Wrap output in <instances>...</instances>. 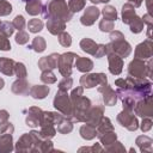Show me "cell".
Segmentation results:
<instances>
[{"label":"cell","mask_w":153,"mask_h":153,"mask_svg":"<svg viewBox=\"0 0 153 153\" xmlns=\"http://www.w3.org/2000/svg\"><path fill=\"white\" fill-rule=\"evenodd\" d=\"M48 13L44 12V16L48 18H57L62 22H68L72 18V12L67 7V4L63 0H53L47 5Z\"/></svg>","instance_id":"1"},{"label":"cell","mask_w":153,"mask_h":153,"mask_svg":"<svg viewBox=\"0 0 153 153\" xmlns=\"http://www.w3.org/2000/svg\"><path fill=\"white\" fill-rule=\"evenodd\" d=\"M151 63H152L151 60L146 65L143 61H141V59H135V60H133L129 63V66H128V73L133 78L151 76Z\"/></svg>","instance_id":"2"},{"label":"cell","mask_w":153,"mask_h":153,"mask_svg":"<svg viewBox=\"0 0 153 153\" xmlns=\"http://www.w3.org/2000/svg\"><path fill=\"white\" fill-rule=\"evenodd\" d=\"M54 106L60 111L62 112L63 115L66 116H71L72 114V102L67 94V92H63V91H59L54 98Z\"/></svg>","instance_id":"3"},{"label":"cell","mask_w":153,"mask_h":153,"mask_svg":"<svg viewBox=\"0 0 153 153\" xmlns=\"http://www.w3.org/2000/svg\"><path fill=\"white\" fill-rule=\"evenodd\" d=\"M80 84L82 87L91 88L94 87L96 85L98 86H104L106 85V75L103 73H97V74H85L80 79Z\"/></svg>","instance_id":"4"},{"label":"cell","mask_w":153,"mask_h":153,"mask_svg":"<svg viewBox=\"0 0 153 153\" xmlns=\"http://www.w3.org/2000/svg\"><path fill=\"white\" fill-rule=\"evenodd\" d=\"M78 55L74 53H65L60 55L59 57V71L63 76H69L72 73V62L74 59H76Z\"/></svg>","instance_id":"5"},{"label":"cell","mask_w":153,"mask_h":153,"mask_svg":"<svg viewBox=\"0 0 153 153\" xmlns=\"http://www.w3.org/2000/svg\"><path fill=\"white\" fill-rule=\"evenodd\" d=\"M133 110L136 112V115H139L141 117H152V114H153L152 97L148 94L147 97L143 98V100L141 99L136 105H134Z\"/></svg>","instance_id":"6"},{"label":"cell","mask_w":153,"mask_h":153,"mask_svg":"<svg viewBox=\"0 0 153 153\" xmlns=\"http://www.w3.org/2000/svg\"><path fill=\"white\" fill-rule=\"evenodd\" d=\"M117 121L121 123V126L128 128L129 130H136L137 129V120L133 115L131 111L124 110L117 116Z\"/></svg>","instance_id":"7"},{"label":"cell","mask_w":153,"mask_h":153,"mask_svg":"<svg viewBox=\"0 0 153 153\" xmlns=\"http://www.w3.org/2000/svg\"><path fill=\"white\" fill-rule=\"evenodd\" d=\"M152 41L147 38L143 43H140L135 49L136 59H149L152 56Z\"/></svg>","instance_id":"8"},{"label":"cell","mask_w":153,"mask_h":153,"mask_svg":"<svg viewBox=\"0 0 153 153\" xmlns=\"http://www.w3.org/2000/svg\"><path fill=\"white\" fill-rule=\"evenodd\" d=\"M103 117V108L100 106H96V108H92V109H88L87 112H86V122L87 124H91L93 127H97L98 123L100 122Z\"/></svg>","instance_id":"9"},{"label":"cell","mask_w":153,"mask_h":153,"mask_svg":"<svg viewBox=\"0 0 153 153\" xmlns=\"http://www.w3.org/2000/svg\"><path fill=\"white\" fill-rule=\"evenodd\" d=\"M99 14H100V11L97 7H94V6L87 7L85 10L84 16L80 18V22L82 25H92L96 22V19L99 17Z\"/></svg>","instance_id":"10"},{"label":"cell","mask_w":153,"mask_h":153,"mask_svg":"<svg viewBox=\"0 0 153 153\" xmlns=\"http://www.w3.org/2000/svg\"><path fill=\"white\" fill-rule=\"evenodd\" d=\"M29 116L26 117V124L30 127H37L41 126V121H42V116H43V111L39 108H30L29 110Z\"/></svg>","instance_id":"11"},{"label":"cell","mask_w":153,"mask_h":153,"mask_svg":"<svg viewBox=\"0 0 153 153\" xmlns=\"http://www.w3.org/2000/svg\"><path fill=\"white\" fill-rule=\"evenodd\" d=\"M108 57H109V69H110V72L115 75H118L122 71V67H123L122 57H120L115 53H110Z\"/></svg>","instance_id":"12"},{"label":"cell","mask_w":153,"mask_h":153,"mask_svg":"<svg viewBox=\"0 0 153 153\" xmlns=\"http://www.w3.org/2000/svg\"><path fill=\"white\" fill-rule=\"evenodd\" d=\"M98 91L99 92H103V100H104L105 105H115L116 104L117 97H116L115 91L111 87H109L108 85L99 86L98 87Z\"/></svg>","instance_id":"13"},{"label":"cell","mask_w":153,"mask_h":153,"mask_svg":"<svg viewBox=\"0 0 153 153\" xmlns=\"http://www.w3.org/2000/svg\"><path fill=\"white\" fill-rule=\"evenodd\" d=\"M47 27L53 35H59L65 30V22H62L57 18L49 17L48 22H47Z\"/></svg>","instance_id":"14"},{"label":"cell","mask_w":153,"mask_h":153,"mask_svg":"<svg viewBox=\"0 0 153 153\" xmlns=\"http://www.w3.org/2000/svg\"><path fill=\"white\" fill-rule=\"evenodd\" d=\"M14 66H16V62L13 60H10L6 57L0 59V72L1 73L6 75H12L14 73Z\"/></svg>","instance_id":"15"},{"label":"cell","mask_w":153,"mask_h":153,"mask_svg":"<svg viewBox=\"0 0 153 153\" xmlns=\"http://www.w3.org/2000/svg\"><path fill=\"white\" fill-rule=\"evenodd\" d=\"M12 92L17 94H25L29 92V84L24 78H19L12 85Z\"/></svg>","instance_id":"16"},{"label":"cell","mask_w":153,"mask_h":153,"mask_svg":"<svg viewBox=\"0 0 153 153\" xmlns=\"http://www.w3.org/2000/svg\"><path fill=\"white\" fill-rule=\"evenodd\" d=\"M75 67H76L78 71L85 73V72H90L93 68V63H92V61L90 59L78 56L76 60H75Z\"/></svg>","instance_id":"17"},{"label":"cell","mask_w":153,"mask_h":153,"mask_svg":"<svg viewBox=\"0 0 153 153\" xmlns=\"http://www.w3.org/2000/svg\"><path fill=\"white\" fill-rule=\"evenodd\" d=\"M49 93V87L45 85H36L30 90V94L35 99H43Z\"/></svg>","instance_id":"18"},{"label":"cell","mask_w":153,"mask_h":153,"mask_svg":"<svg viewBox=\"0 0 153 153\" xmlns=\"http://www.w3.org/2000/svg\"><path fill=\"white\" fill-rule=\"evenodd\" d=\"M135 16L136 14H135V11H134V6L131 4L123 5V7H122V18H123L122 20H123V23L129 24Z\"/></svg>","instance_id":"19"},{"label":"cell","mask_w":153,"mask_h":153,"mask_svg":"<svg viewBox=\"0 0 153 153\" xmlns=\"http://www.w3.org/2000/svg\"><path fill=\"white\" fill-rule=\"evenodd\" d=\"M12 133H2L0 136V151L8 152L12 151Z\"/></svg>","instance_id":"20"},{"label":"cell","mask_w":153,"mask_h":153,"mask_svg":"<svg viewBox=\"0 0 153 153\" xmlns=\"http://www.w3.org/2000/svg\"><path fill=\"white\" fill-rule=\"evenodd\" d=\"M97 47H98V44H96L92 39H90V38H84V39H81V42H80V48H81V50L82 51H85V53H87V54H91V55H94V53H96V50H97Z\"/></svg>","instance_id":"21"},{"label":"cell","mask_w":153,"mask_h":153,"mask_svg":"<svg viewBox=\"0 0 153 153\" xmlns=\"http://www.w3.org/2000/svg\"><path fill=\"white\" fill-rule=\"evenodd\" d=\"M26 12L31 16H36L42 11V4L39 0H26Z\"/></svg>","instance_id":"22"},{"label":"cell","mask_w":153,"mask_h":153,"mask_svg":"<svg viewBox=\"0 0 153 153\" xmlns=\"http://www.w3.org/2000/svg\"><path fill=\"white\" fill-rule=\"evenodd\" d=\"M136 143L142 152H151L152 151V139H149L146 135L139 136L136 139Z\"/></svg>","instance_id":"23"},{"label":"cell","mask_w":153,"mask_h":153,"mask_svg":"<svg viewBox=\"0 0 153 153\" xmlns=\"http://www.w3.org/2000/svg\"><path fill=\"white\" fill-rule=\"evenodd\" d=\"M80 134H81V136H82L84 139L91 140V139H93V137L97 135V130H96V127H93V126L86 123L85 126H82V127L80 128Z\"/></svg>","instance_id":"24"},{"label":"cell","mask_w":153,"mask_h":153,"mask_svg":"<svg viewBox=\"0 0 153 153\" xmlns=\"http://www.w3.org/2000/svg\"><path fill=\"white\" fill-rule=\"evenodd\" d=\"M41 126H42V130H41V133H38L41 135V137H43V139H50V137H53L55 135L56 130L54 129V124L45 123V124H41Z\"/></svg>","instance_id":"25"},{"label":"cell","mask_w":153,"mask_h":153,"mask_svg":"<svg viewBox=\"0 0 153 153\" xmlns=\"http://www.w3.org/2000/svg\"><path fill=\"white\" fill-rule=\"evenodd\" d=\"M143 24H145V23L142 22V19L139 18L137 16H135V17L133 18V20L129 23V25H130V31L134 32V33L141 32L142 29H143Z\"/></svg>","instance_id":"26"},{"label":"cell","mask_w":153,"mask_h":153,"mask_svg":"<svg viewBox=\"0 0 153 153\" xmlns=\"http://www.w3.org/2000/svg\"><path fill=\"white\" fill-rule=\"evenodd\" d=\"M30 49H33L37 53H42L45 49V41L43 37H35L32 41V44L29 47Z\"/></svg>","instance_id":"27"},{"label":"cell","mask_w":153,"mask_h":153,"mask_svg":"<svg viewBox=\"0 0 153 153\" xmlns=\"http://www.w3.org/2000/svg\"><path fill=\"white\" fill-rule=\"evenodd\" d=\"M102 13H103V16H104V19H108V20H116V18H117V13H116V10H115V7H112V6H105L104 8H103V11H102Z\"/></svg>","instance_id":"28"},{"label":"cell","mask_w":153,"mask_h":153,"mask_svg":"<svg viewBox=\"0 0 153 153\" xmlns=\"http://www.w3.org/2000/svg\"><path fill=\"white\" fill-rule=\"evenodd\" d=\"M42 27H43V22L41 19H36V18L31 19L27 24V29L30 32H38L42 30Z\"/></svg>","instance_id":"29"},{"label":"cell","mask_w":153,"mask_h":153,"mask_svg":"<svg viewBox=\"0 0 153 153\" xmlns=\"http://www.w3.org/2000/svg\"><path fill=\"white\" fill-rule=\"evenodd\" d=\"M105 135H98V137L100 139V141L104 143V145H111L115 140H116V134L112 131V130H110V131H106V133H104Z\"/></svg>","instance_id":"30"},{"label":"cell","mask_w":153,"mask_h":153,"mask_svg":"<svg viewBox=\"0 0 153 153\" xmlns=\"http://www.w3.org/2000/svg\"><path fill=\"white\" fill-rule=\"evenodd\" d=\"M85 6V0H69L68 2V8L71 12H78L82 10Z\"/></svg>","instance_id":"31"},{"label":"cell","mask_w":153,"mask_h":153,"mask_svg":"<svg viewBox=\"0 0 153 153\" xmlns=\"http://www.w3.org/2000/svg\"><path fill=\"white\" fill-rule=\"evenodd\" d=\"M13 31H14V27H13V25L11 23L5 22V23H1L0 24V33L1 35L8 37V36H11L13 33Z\"/></svg>","instance_id":"32"},{"label":"cell","mask_w":153,"mask_h":153,"mask_svg":"<svg viewBox=\"0 0 153 153\" xmlns=\"http://www.w3.org/2000/svg\"><path fill=\"white\" fill-rule=\"evenodd\" d=\"M41 80L45 84H53L56 81V76L54 75V73H51L50 69L48 71H43L42 72V75H41Z\"/></svg>","instance_id":"33"},{"label":"cell","mask_w":153,"mask_h":153,"mask_svg":"<svg viewBox=\"0 0 153 153\" xmlns=\"http://www.w3.org/2000/svg\"><path fill=\"white\" fill-rule=\"evenodd\" d=\"M73 85V79L69 78V76H65L60 82H59V90L60 91H63V92H67V90H69Z\"/></svg>","instance_id":"34"},{"label":"cell","mask_w":153,"mask_h":153,"mask_svg":"<svg viewBox=\"0 0 153 153\" xmlns=\"http://www.w3.org/2000/svg\"><path fill=\"white\" fill-rule=\"evenodd\" d=\"M72 128H73V126H72V123H71L69 121L62 120V121L59 123L57 130H59L60 133H62V134H67V133H69V131L72 130Z\"/></svg>","instance_id":"35"},{"label":"cell","mask_w":153,"mask_h":153,"mask_svg":"<svg viewBox=\"0 0 153 153\" xmlns=\"http://www.w3.org/2000/svg\"><path fill=\"white\" fill-rule=\"evenodd\" d=\"M59 43L63 47H69L71 43H72V38H71V35L67 33V32H61L59 33Z\"/></svg>","instance_id":"36"},{"label":"cell","mask_w":153,"mask_h":153,"mask_svg":"<svg viewBox=\"0 0 153 153\" xmlns=\"http://www.w3.org/2000/svg\"><path fill=\"white\" fill-rule=\"evenodd\" d=\"M99 29L103 32H109V31H111L114 29V22L112 20H108V19H103L99 23Z\"/></svg>","instance_id":"37"},{"label":"cell","mask_w":153,"mask_h":153,"mask_svg":"<svg viewBox=\"0 0 153 153\" xmlns=\"http://www.w3.org/2000/svg\"><path fill=\"white\" fill-rule=\"evenodd\" d=\"M12 12V6L5 1V0H0V16H7Z\"/></svg>","instance_id":"38"},{"label":"cell","mask_w":153,"mask_h":153,"mask_svg":"<svg viewBox=\"0 0 153 153\" xmlns=\"http://www.w3.org/2000/svg\"><path fill=\"white\" fill-rule=\"evenodd\" d=\"M14 73L18 78H25L26 76V68L23 63H16L14 66Z\"/></svg>","instance_id":"39"},{"label":"cell","mask_w":153,"mask_h":153,"mask_svg":"<svg viewBox=\"0 0 153 153\" xmlns=\"http://www.w3.org/2000/svg\"><path fill=\"white\" fill-rule=\"evenodd\" d=\"M27 41H29V35L26 32H24L23 30H19V32L16 36V42L18 44H25V43H27Z\"/></svg>","instance_id":"40"},{"label":"cell","mask_w":153,"mask_h":153,"mask_svg":"<svg viewBox=\"0 0 153 153\" xmlns=\"http://www.w3.org/2000/svg\"><path fill=\"white\" fill-rule=\"evenodd\" d=\"M13 27L14 29H18V30H23L24 25H25V20H24V17L23 16H17L12 23Z\"/></svg>","instance_id":"41"},{"label":"cell","mask_w":153,"mask_h":153,"mask_svg":"<svg viewBox=\"0 0 153 153\" xmlns=\"http://www.w3.org/2000/svg\"><path fill=\"white\" fill-rule=\"evenodd\" d=\"M10 49H11L10 41L7 39L6 36L0 33V50H10Z\"/></svg>","instance_id":"42"},{"label":"cell","mask_w":153,"mask_h":153,"mask_svg":"<svg viewBox=\"0 0 153 153\" xmlns=\"http://www.w3.org/2000/svg\"><path fill=\"white\" fill-rule=\"evenodd\" d=\"M38 67H39L42 71H48V69H51L50 63H49V60H48V56L42 57V59L38 61Z\"/></svg>","instance_id":"43"},{"label":"cell","mask_w":153,"mask_h":153,"mask_svg":"<svg viewBox=\"0 0 153 153\" xmlns=\"http://www.w3.org/2000/svg\"><path fill=\"white\" fill-rule=\"evenodd\" d=\"M152 128V121L151 117H143L142 124H141V130L142 131H148Z\"/></svg>","instance_id":"44"},{"label":"cell","mask_w":153,"mask_h":153,"mask_svg":"<svg viewBox=\"0 0 153 153\" xmlns=\"http://www.w3.org/2000/svg\"><path fill=\"white\" fill-rule=\"evenodd\" d=\"M105 53H106V45H104V44H98L97 50H96V53H94V56L99 59V57H102L103 55H105Z\"/></svg>","instance_id":"45"},{"label":"cell","mask_w":153,"mask_h":153,"mask_svg":"<svg viewBox=\"0 0 153 153\" xmlns=\"http://www.w3.org/2000/svg\"><path fill=\"white\" fill-rule=\"evenodd\" d=\"M81 96H82V87H78V88L73 90L71 93V102H74L75 99H78Z\"/></svg>","instance_id":"46"},{"label":"cell","mask_w":153,"mask_h":153,"mask_svg":"<svg viewBox=\"0 0 153 153\" xmlns=\"http://www.w3.org/2000/svg\"><path fill=\"white\" fill-rule=\"evenodd\" d=\"M7 118H8V114L6 110H0V127H2L4 124L7 123Z\"/></svg>","instance_id":"47"},{"label":"cell","mask_w":153,"mask_h":153,"mask_svg":"<svg viewBox=\"0 0 153 153\" xmlns=\"http://www.w3.org/2000/svg\"><path fill=\"white\" fill-rule=\"evenodd\" d=\"M123 38H124V36H123V33L120 32V31L111 32V35H110V41H111V42H114V41H118V39H123Z\"/></svg>","instance_id":"48"},{"label":"cell","mask_w":153,"mask_h":153,"mask_svg":"<svg viewBox=\"0 0 153 153\" xmlns=\"http://www.w3.org/2000/svg\"><path fill=\"white\" fill-rule=\"evenodd\" d=\"M41 151H53V146H51V142L48 140L47 141V139H45V141H43V142H41Z\"/></svg>","instance_id":"49"},{"label":"cell","mask_w":153,"mask_h":153,"mask_svg":"<svg viewBox=\"0 0 153 153\" xmlns=\"http://www.w3.org/2000/svg\"><path fill=\"white\" fill-rule=\"evenodd\" d=\"M115 84H116L120 88H128L127 80H124V79H117V80L115 81Z\"/></svg>","instance_id":"50"},{"label":"cell","mask_w":153,"mask_h":153,"mask_svg":"<svg viewBox=\"0 0 153 153\" xmlns=\"http://www.w3.org/2000/svg\"><path fill=\"white\" fill-rule=\"evenodd\" d=\"M142 22H143V23H147L148 26H152V18H151V14H149V13L145 14L143 18H142Z\"/></svg>","instance_id":"51"},{"label":"cell","mask_w":153,"mask_h":153,"mask_svg":"<svg viewBox=\"0 0 153 153\" xmlns=\"http://www.w3.org/2000/svg\"><path fill=\"white\" fill-rule=\"evenodd\" d=\"M129 1H131V2H134V5H135L136 7H139V6L141 5V2H142V0H129Z\"/></svg>","instance_id":"52"},{"label":"cell","mask_w":153,"mask_h":153,"mask_svg":"<svg viewBox=\"0 0 153 153\" xmlns=\"http://www.w3.org/2000/svg\"><path fill=\"white\" fill-rule=\"evenodd\" d=\"M2 87H4V80H2L1 78H0V90H1Z\"/></svg>","instance_id":"53"},{"label":"cell","mask_w":153,"mask_h":153,"mask_svg":"<svg viewBox=\"0 0 153 153\" xmlns=\"http://www.w3.org/2000/svg\"><path fill=\"white\" fill-rule=\"evenodd\" d=\"M93 4H99V0H91Z\"/></svg>","instance_id":"54"},{"label":"cell","mask_w":153,"mask_h":153,"mask_svg":"<svg viewBox=\"0 0 153 153\" xmlns=\"http://www.w3.org/2000/svg\"><path fill=\"white\" fill-rule=\"evenodd\" d=\"M108 1H110V0H99V2H108Z\"/></svg>","instance_id":"55"}]
</instances>
